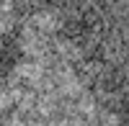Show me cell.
Here are the masks:
<instances>
[{
    "label": "cell",
    "instance_id": "cell-1",
    "mask_svg": "<svg viewBox=\"0 0 129 126\" xmlns=\"http://www.w3.org/2000/svg\"><path fill=\"white\" fill-rule=\"evenodd\" d=\"M0 126H129L114 0H0Z\"/></svg>",
    "mask_w": 129,
    "mask_h": 126
}]
</instances>
